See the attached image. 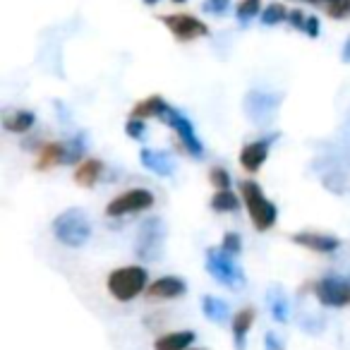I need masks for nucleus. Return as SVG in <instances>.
I'll use <instances>...</instances> for the list:
<instances>
[{"label": "nucleus", "instance_id": "nucleus-1", "mask_svg": "<svg viewBox=\"0 0 350 350\" xmlns=\"http://www.w3.org/2000/svg\"><path fill=\"white\" fill-rule=\"evenodd\" d=\"M53 235L65 247H82L92 238V224L82 209H68L53 221Z\"/></svg>", "mask_w": 350, "mask_h": 350}, {"label": "nucleus", "instance_id": "nucleus-2", "mask_svg": "<svg viewBox=\"0 0 350 350\" xmlns=\"http://www.w3.org/2000/svg\"><path fill=\"white\" fill-rule=\"evenodd\" d=\"M149 273L144 267H122L108 276V293H111L116 300L130 302L139 295L142 291L149 288Z\"/></svg>", "mask_w": 350, "mask_h": 350}, {"label": "nucleus", "instance_id": "nucleus-3", "mask_svg": "<svg viewBox=\"0 0 350 350\" xmlns=\"http://www.w3.org/2000/svg\"><path fill=\"white\" fill-rule=\"evenodd\" d=\"M240 192H243L245 206H247V214H250V219H252L254 228H257V230L273 228L278 211H276V204L264 197L262 187H259L257 183H252V180H245L243 185H240Z\"/></svg>", "mask_w": 350, "mask_h": 350}, {"label": "nucleus", "instance_id": "nucleus-4", "mask_svg": "<svg viewBox=\"0 0 350 350\" xmlns=\"http://www.w3.org/2000/svg\"><path fill=\"white\" fill-rule=\"evenodd\" d=\"M206 271L219 283H224L226 288H240L245 283L243 269L238 267L233 254H228L224 247L206 250Z\"/></svg>", "mask_w": 350, "mask_h": 350}, {"label": "nucleus", "instance_id": "nucleus-5", "mask_svg": "<svg viewBox=\"0 0 350 350\" xmlns=\"http://www.w3.org/2000/svg\"><path fill=\"white\" fill-rule=\"evenodd\" d=\"M165 245V224L154 216V219H146L139 226V233H137V257L144 259V262H156L163 254Z\"/></svg>", "mask_w": 350, "mask_h": 350}, {"label": "nucleus", "instance_id": "nucleus-6", "mask_svg": "<svg viewBox=\"0 0 350 350\" xmlns=\"http://www.w3.org/2000/svg\"><path fill=\"white\" fill-rule=\"evenodd\" d=\"M161 120L165 122V125L170 127V130L178 135V139L185 144V149L190 151L195 159H202L204 156V144L200 142V137H197V132H195V125H192L190 120H187L185 116H183L180 111H175V108H170L168 106V111L161 116Z\"/></svg>", "mask_w": 350, "mask_h": 350}, {"label": "nucleus", "instance_id": "nucleus-7", "mask_svg": "<svg viewBox=\"0 0 350 350\" xmlns=\"http://www.w3.org/2000/svg\"><path fill=\"white\" fill-rule=\"evenodd\" d=\"M314 295L326 307H345L350 305V278L326 276L314 283Z\"/></svg>", "mask_w": 350, "mask_h": 350}, {"label": "nucleus", "instance_id": "nucleus-8", "mask_svg": "<svg viewBox=\"0 0 350 350\" xmlns=\"http://www.w3.org/2000/svg\"><path fill=\"white\" fill-rule=\"evenodd\" d=\"M154 204V195L144 187H132V190L122 192L120 197H116L113 202H108L106 214L108 216H127L135 211H144Z\"/></svg>", "mask_w": 350, "mask_h": 350}, {"label": "nucleus", "instance_id": "nucleus-9", "mask_svg": "<svg viewBox=\"0 0 350 350\" xmlns=\"http://www.w3.org/2000/svg\"><path fill=\"white\" fill-rule=\"evenodd\" d=\"M165 27L173 31V36H178L180 41H190L197 39V36H206L209 34V27L202 20L192 15H185V12H178V15H163L161 17Z\"/></svg>", "mask_w": 350, "mask_h": 350}, {"label": "nucleus", "instance_id": "nucleus-10", "mask_svg": "<svg viewBox=\"0 0 350 350\" xmlns=\"http://www.w3.org/2000/svg\"><path fill=\"white\" fill-rule=\"evenodd\" d=\"M293 243L300 245L305 250H312V252H321V254H331L340 247V240L336 235L329 233H317V230H302V233L293 235Z\"/></svg>", "mask_w": 350, "mask_h": 350}, {"label": "nucleus", "instance_id": "nucleus-11", "mask_svg": "<svg viewBox=\"0 0 350 350\" xmlns=\"http://www.w3.org/2000/svg\"><path fill=\"white\" fill-rule=\"evenodd\" d=\"M187 293V283L180 276H161L146 288V295L156 300H175Z\"/></svg>", "mask_w": 350, "mask_h": 350}, {"label": "nucleus", "instance_id": "nucleus-12", "mask_svg": "<svg viewBox=\"0 0 350 350\" xmlns=\"http://www.w3.org/2000/svg\"><path fill=\"white\" fill-rule=\"evenodd\" d=\"M267 159H269V142H264V139L250 142V144H245L243 151H240V163H243V168L250 170V173H257Z\"/></svg>", "mask_w": 350, "mask_h": 350}, {"label": "nucleus", "instance_id": "nucleus-13", "mask_svg": "<svg viewBox=\"0 0 350 350\" xmlns=\"http://www.w3.org/2000/svg\"><path fill=\"white\" fill-rule=\"evenodd\" d=\"M254 307H243L233 314V321H230V331H233V340H235V348L245 350V340H247V334L254 324Z\"/></svg>", "mask_w": 350, "mask_h": 350}, {"label": "nucleus", "instance_id": "nucleus-14", "mask_svg": "<svg viewBox=\"0 0 350 350\" xmlns=\"http://www.w3.org/2000/svg\"><path fill=\"white\" fill-rule=\"evenodd\" d=\"M139 159H142V165H144L146 170H151V173H156V175H163V178L175 170L173 159H170V156L165 154V151L142 149Z\"/></svg>", "mask_w": 350, "mask_h": 350}, {"label": "nucleus", "instance_id": "nucleus-15", "mask_svg": "<svg viewBox=\"0 0 350 350\" xmlns=\"http://www.w3.org/2000/svg\"><path fill=\"white\" fill-rule=\"evenodd\" d=\"M195 338V331H173V334H163L161 338H156L154 350H190Z\"/></svg>", "mask_w": 350, "mask_h": 350}, {"label": "nucleus", "instance_id": "nucleus-16", "mask_svg": "<svg viewBox=\"0 0 350 350\" xmlns=\"http://www.w3.org/2000/svg\"><path fill=\"white\" fill-rule=\"evenodd\" d=\"M278 101L281 98L278 96H273V98H269L267 94H259V92H252L250 94V98H247V108H250V116L254 118L257 122H264L269 116L273 113V108L278 106Z\"/></svg>", "mask_w": 350, "mask_h": 350}, {"label": "nucleus", "instance_id": "nucleus-17", "mask_svg": "<svg viewBox=\"0 0 350 350\" xmlns=\"http://www.w3.org/2000/svg\"><path fill=\"white\" fill-rule=\"evenodd\" d=\"M168 111V103L159 96V94H151L144 101H139L135 108H132V118H149V116H163Z\"/></svg>", "mask_w": 350, "mask_h": 350}, {"label": "nucleus", "instance_id": "nucleus-18", "mask_svg": "<svg viewBox=\"0 0 350 350\" xmlns=\"http://www.w3.org/2000/svg\"><path fill=\"white\" fill-rule=\"evenodd\" d=\"M202 312L206 314V319L216 321V324H224V321L228 319V314H230L226 300H221V297H214V295H204V297H202Z\"/></svg>", "mask_w": 350, "mask_h": 350}, {"label": "nucleus", "instance_id": "nucleus-19", "mask_svg": "<svg viewBox=\"0 0 350 350\" xmlns=\"http://www.w3.org/2000/svg\"><path fill=\"white\" fill-rule=\"evenodd\" d=\"M101 168H103L101 161H96V159L84 161V163L75 170V183H77V185H84V187L96 185L98 175H101Z\"/></svg>", "mask_w": 350, "mask_h": 350}, {"label": "nucleus", "instance_id": "nucleus-20", "mask_svg": "<svg viewBox=\"0 0 350 350\" xmlns=\"http://www.w3.org/2000/svg\"><path fill=\"white\" fill-rule=\"evenodd\" d=\"M63 154H65V144H46L39 151V159H36V170H46L55 163H63Z\"/></svg>", "mask_w": 350, "mask_h": 350}, {"label": "nucleus", "instance_id": "nucleus-21", "mask_svg": "<svg viewBox=\"0 0 350 350\" xmlns=\"http://www.w3.org/2000/svg\"><path fill=\"white\" fill-rule=\"evenodd\" d=\"M34 113L31 111H17V113H10V116L3 118V127L8 132H27L31 125H34Z\"/></svg>", "mask_w": 350, "mask_h": 350}, {"label": "nucleus", "instance_id": "nucleus-22", "mask_svg": "<svg viewBox=\"0 0 350 350\" xmlns=\"http://www.w3.org/2000/svg\"><path fill=\"white\" fill-rule=\"evenodd\" d=\"M269 307H271V314L276 321H288L291 317V305H288V297L283 295L278 288H273L271 295H269Z\"/></svg>", "mask_w": 350, "mask_h": 350}, {"label": "nucleus", "instance_id": "nucleus-23", "mask_svg": "<svg viewBox=\"0 0 350 350\" xmlns=\"http://www.w3.org/2000/svg\"><path fill=\"white\" fill-rule=\"evenodd\" d=\"M288 15H291V12H288L286 8L281 5V3H271V5H269L267 10H264L262 25H267V27L281 25V22H286V20H288Z\"/></svg>", "mask_w": 350, "mask_h": 350}, {"label": "nucleus", "instance_id": "nucleus-24", "mask_svg": "<svg viewBox=\"0 0 350 350\" xmlns=\"http://www.w3.org/2000/svg\"><path fill=\"white\" fill-rule=\"evenodd\" d=\"M211 206L216 211H235L238 209V197L230 190H219L214 195V200H211Z\"/></svg>", "mask_w": 350, "mask_h": 350}, {"label": "nucleus", "instance_id": "nucleus-25", "mask_svg": "<svg viewBox=\"0 0 350 350\" xmlns=\"http://www.w3.org/2000/svg\"><path fill=\"white\" fill-rule=\"evenodd\" d=\"M259 10H262V3H259V0H240L238 8H235V15H238L240 22H247V20H252V17H257Z\"/></svg>", "mask_w": 350, "mask_h": 350}, {"label": "nucleus", "instance_id": "nucleus-26", "mask_svg": "<svg viewBox=\"0 0 350 350\" xmlns=\"http://www.w3.org/2000/svg\"><path fill=\"white\" fill-rule=\"evenodd\" d=\"M209 180H211V185L216 187V190H230V175H228V170H224V168H211V173H209Z\"/></svg>", "mask_w": 350, "mask_h": 350}, {"label": "nucleus", "instance_id": "nucleus-27", "mask_svg": "<svg viewBox=\"0 0 350 350\" xmlns=\"http://www.w3.org/2000/svg\"><path fill=\"white\" fill-rule=\"evenodd\" d=\"M326 12L334 20H343V17L350 15V0H331L329 5H326Z\"/></svg>", "mask_w": 350, "mask_h": 350}, {"label": "nucleus", "instance_id": "nucleus-28", "mask_svg": "<svg viewBox=\"0 0 350 350\" xmlns=\"http://www.w3.org/2000/svg\"><path fill=\"white\" fill-rule=\"evenodd\" d=\"M221 247H224L226 252L233 254V257H235V254H238L240 250H243V238H240L238 233H226L224 235V245H221Z\"/></svg>", "mask_w": 350, "mask_h": 350}, {"label": "nucleus", "instance_id": "nucleus-29", "mask_svg": "<svg viewBox=\"0 0 350 350\" xmlns=\"http://www.w3.org/2000/svg\"><path fill=\"white\" fill-rule=\"evenodd\" d=\"M204 12H209V15H226L230 8V0H204Z\"/></svg>", "mask_w": 350, "mask_h": 350}, {"label": "nucleus", "instance_id": "nucleus-30", "mask_svg": "<svg viewBox=\"0 0 350 350\" xmlns=\"http://www.w3.org/2000/svg\"><path fill=\"white\" fill-rule=\"evenodd\" d=\"M79 156H82V144H77V142H70V144H65L63 163H75Z\"/></svg>", "mask_w": 350, "mask_h": 350}, {"label": "nucleus", "instance_id": "nucleus-31", "mask_svg": "<svg viewBox=\"0 0 350 350\" xmlns=\"http://www.w3.org/2000/svg\"><path fill=\"white\" fill-rule=\"evenodd\" d=\"M125 130L132 139H142V137H144V122H142V118H132V120L125 125Z\"/></svg>", "mask_w": 350, "mask_h": 350}, {"label": "nucleus", "instance_id": "nucleus-32", "mask_svg": "<svg viewBox=\"0 0 350 350\" xmlns=\"http://www.w3.org/2000/svg\"><path fill=\"white\" fill-rule=\"evenodd\" d=\"M264 348L267 350H286V345H283V340L278 338V334L269 331V334L264 336Z\"/></svg>", "mask_w": 350, "mask_h": 350}, {"label": "nucleus", "instance_id": "nucleus-33", "mask_svg": "<svg viewBox=\"0 0 350 350\" xmlns=\"http://www.w3.org/2000/svg\"><path fill=\"white\" fill-rule=\"evenodd\" d=\"M307 17L310 15H302L300 10H293L291 15H288V22H291L295 29H300V31H305V25H307Z\"/></svg>", "mask_w": 350, "mask_h": 350}, {"label": "nucleus", "instance_id": "nucleus-34", "mask_svg": "<svg viewBox=\"0 0 350 350\" xmlns=\"http://www.w3.org/2000/svg\"><path fill=\"white\" fill-rule=\"evenodd\" d=\"M305 34L312 36V39H317L319 36V20L317 17H307V25H305Z\"/></svg>", "mask_w": 350, "mask_h": 350}, {"label": "nucleus", "instance_id": "nucleus-35", "mask_svg": "<svg viewBox=\"0 0 350 350\" xmlns=\"http://www.w3.org/2000/svg\"><path fill=\"white\" fill-rule=\"evenodd\" d=\"M343 60H348L350 63V39L345 41V46H343Z\"/></svg>", "mask_w": 350, "mask_h": 350}, {"label": "nucleus", "instance_id": "nucleus-36", "mask_svg": "<svg viewBox=\"0 0 350 350\" xmlns=\"http://www.w3.org/2000/svg\"><path fill=\"white\" fill-rule=\"evenodd\" d=\"M302 3H312V5H329L331 0H302Z\"/></svg>", "mask_w": 350, "mask_h": 350}, {"label": "nucleus", "instance_id": "nucleus-37", "mask_svg": "<svg viewBox=\"0 0 350 350\" xmlns=\"http://www.w3.org/2000/svg\"><path fill=\"white\" fill-rule=\"evenodd\" d=\"M146 5H156V3H159V0H144Z\"/></svg>", "mask_w": 350, "mask_h": 350}, {"label": "nucleus", "instance_id": "nucleus-38", "mask_svg": "<svg viewBox=\"0 0 350 350\" xmlns=\"http://www.w3.org/2000/svg\"><path fill=\"white\" fill-rule=\"evenodd\" d=\"M173 3H185V0H173Z\"/></svg>", "mask_w": 350, "mask_h": 350}, {"label": "nucleus", "instance_id": "nucleus-39", "mask_svg": "<svg viewBox=\"0 0 350 350\" xmlns=\"http://www.w3.org/2000/svg\"><path fill=\"white\" fill-rule=\"evenodd\" d=\"M192 350H204V348H192Z\"/></svg>", "mask_w": 350, "mask_h": 350}]
</instances>
